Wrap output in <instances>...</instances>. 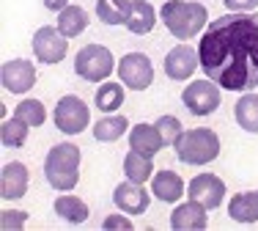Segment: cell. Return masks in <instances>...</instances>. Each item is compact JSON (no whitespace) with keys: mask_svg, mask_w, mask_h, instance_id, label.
Wrapping results in <instances>:
<instances>
[{"mask_svg":"<svg viewBox=\"0 0 258 231\" xmlns=\"http://www.w3.org/2000/svg\"><path fill=\"white\" fill-rule=\"evenodd\" d=\"M28 223V212L22 209H3L0 212V231H22Z\"/></svg>","mask_w":258,"mask_h":231,"instance_id":"obj_30","label":"cell"},{"mask_svg":"<svg viewBox=\"0 0 258 231\" xmlns=\"http://www.w3.org/2000/svg\"><path fill=\"white\" fill-rule=\"evenodd\" d=\"M115 58L102 44H85L75 55V75L88 83H104L115 72Z\"/></svg>","mask_w":258,"mask_h":231,"instance_id":"obj_5","label":"cell"},{"mask_svg":"<svg viewBox=\"0 0 258 231\" xmlns=\"http://www.w3.org/2000/svg\"><path fill=\"white\" fill-rule=\"evenodd\" d=\"M154 157H146L140 154V151L129 149V154L124 157V176L129 182H138V185H146V182H151V176H154Z\"/></svg>","mask_w":258,"mask_h":231,"instance_id":"obj_23","label":"cell"},{"mask_svg":"<svg viewBox=\"0 0 258 231\" xmlns=\"http://www.w3.org/2000/svg\"><path fill=\"white\" fill-rule=\"evenodd\" d=\"M181 102L192 116H212L223 102V88L217 86L214 80H192L187 88L181 91Z\"/></svg>","mask_w":258,"mask_h":231,"instance_id":"obj_7","label":"cell"},{"mask_svg":"<svg viewBox=\"0 0 258 231\" xmlns=\"http://www.w3.org/2000/svg\"><path fill=\"white\" fill-rule=\"evenodd\" d=\"M233 119H236V124L242 127L244 132L258 135V94L244 91L242 99L236 102V107H233Z\"/></svg>","mask_w":258,"mask_h":231,"instance_id":"obj_22","label":"cell"},{"mask_svg":"<svg viewBox=\"0 0 258 231\" xmlns=\"http://www.w3.org/2000/svg\"><path fill=\"white\" fill-rule=\"evenodd\" d=\"M187 196L192 201L204 204L209 212L217 209L220 204L225 201V182L214 174H198L189 179V187H187Z\"/></svg>","mask_w":258,"mask_h":231,"instance_id":"obj_11","label":"cell"},{"mask_svg":"<svg viewBox=\"0 0 258 231\" xmlns=\"http://www.w3.org/2000/svg\"><path fill=\"white\" fill-rule=\"evenodd\" d=\"M176 157L184 165H209L220 157V135L209 127H195V130H184L179 143L173 146Z\"/></svg>","mask_w":258,"mask_h":231,"instance_id":"obj_4","label":"cell"},{"mask_svg":"<svg viewBox=\"0 0 258 231\" xmlns=\"http://www.w3.org/2000/svg\"><path fill=\"white\" fill-rule=\"evenodd\" d=\"M132 0H96V17L104 25H124Z\"/></svg>","mask_w":258,"mask_h":231,"instance_id":"obj_27","label":"cell"},{"mask_svg":"<svg viewBox=\"0 0 258 231\" xmlns=\"http://www.w3.org/2000/svg\"><path fill=\"white\" fill-rule=\"evenodd\" d=\"M113 204H115V209L126 212V215H143L151 206V193L143 185H138V182L124 179L113 190Z\"/></svg>","mask_w":258,"mask_h":231,"instance_id":"obj_12","label":"cell"},{"mask_svg":"<svg viewBox=\"0 0 258 231\" xmlns=\"http://www.w3.org/2000/svg\"><path fill=\"white\" fill-rule=\"evenodd\" d=\"M28 185H30V174H28L25 162L14 160L0 168V198L3 201H20V198H25Z\"/></svg>","mask_w":258,"mask_h":231,"instance_id":"obj_14","label":"cell"},{"mask_svg":"<svg viewBox=\"0 0 258 231\" xmlns=\"http://www.w3.org/2000/svg\"><path fill=\"white\" fill-rule=\"evenodd\" d=\"M102 226L104 228H107V231H115V228H118V231H132L135 228V223L132 220H129V215H126V212H113V215H107V217H104V223H102Z\"/></svg>","mask_w":258,"mask_h":231,"instance_id":"obj_31","label":"cell"},{"mask_svg":"<svg viewBox=\"0 0 258 231\" xmlns=\"http://www.w3.org/2000/svg\"><path fill=\"white\" fill-rule=\"evenodd\" d=\"M41 3H44L47 11H55V14H60V11L69 6V0H41Z\"/></svg>","mask_w":258,"mask_h":231,"instance_id":"obj_33","label":"cell"},{"mask_svg":"<svg viewBox=\"0 0 258 231\" xmlns=\"http://www.w3.org/2000/svg\"><path fill=\"white\" fill-rule=\"evenodd\" d=\"M124 83H113V80H104L99 88H96L94 94V105L96 110L102 113H115L121 110V105H124Z\"/></svg>","mask_w":258,"mask_h":231,"instance_id":"obj_24","label":"cell"},{"mask_svg":"<svg viewBox=\"0 0 258 231\" xmlns=\"http://www.w3.org/2000/svg\"><path fill=\"white\" fill-rule=\"evenodd\" d=\"M28 132L30 124L22 121L20 116H11V119H3V127H0V143L6 149H22L28 143Z\"/></svg>","mask_w":258,"mask_h":231,"instance_id":"obj_26","label":"cell"},{"mask_svg":"<svg viewBox=\"0 0 258 231\" xmlns=\"http://www.w3.org/2000/svg\"><path fill=\"white\" fill-rule=\"evenodd\" d=\"M228 217L233 223H258V190L236 193L228 201Z\"/></svg>","mask_w":258,"mask_h":231,"instance_id":"obj_20","label":"cell"},{"mask_svg":"<svg viewBox=\"0 0 258 231\" xmlns=\"http://www.w3.org/2000/svg\"><path fill=\"white\" fill-rule=\"evenodd\" d=\"M52 121H55V127H58V132H63V135H80V132H85L91 124V110L80 96L66 94V96H60L58 105H55Z\"/></svg>","mask_w":258,"mask_h":231,"instance_id":"obj_6","label":"cell"},{"mask_svg":"<svg viewBox=\"0 0 258 231\" xmlns=\"http://www.w3.org/2000/svg\"><path fill=\"white\" fill-rule=\"evenodd\" d=\"M129 119L121 113H104L99 121H94V138L99 143H115L118 138H124V132H129Z\"/></svg>","mask_w":258,"mask_h":231,"instance_id":"obj_19","label":"cell"},{"mask_svg":"<svg viewBox=\"0 0 258 231\" xmlns=\"http://www.w3.org/2000/svg\"><path fill=\"white\" fill-rule=\"evenodd\" d=\"M157 124V130L162 132V138H165V146H176L179 143V138L184 135V127H181V121L176 119V116H159V119L154 121Z\"/></svg>","mask_w":258,"mask_h":231,"instance_id":"obj_29","label":"cell"},{"mask_svg":"<svg viewBox=\"0 0 258 231\" xmlns=\"http://www.w3.org/2000/svg\"><path fill=\"white\" fill-rule=\"evenodd\" d=\"M184 193H187V185H184V179L176 171H154L151 176V196L157 198V201L162 204H179L184 198Z\"/></svg>","mask_w":258,"mask_h":231,"instance_id":"obj_16","label":"cell"},{"mask_svg":"<svg viewBox=\"0 0 258 231\" xmlns=\"http://www.w3.org/2000/svg\"><path fill=\"white\" fill-rule=\"evenodd\" d=\"M159 20L170 36H176L179 41H189L209 28V11L204 3L195 0H165L159 9Z\"/></svg>","mask_w":258,"mask_h":231,"instance_id":"obj_2","label":"cell"},{"mask_svg":"<svg viewBox=\"0 0 258 231\" xmlns=\"http://www.w3.org/2000/svg\"><path fill=\"white\" fill-rule=\"evenodd\" d=\"M88 28V11L83 6H66L63 11L58 14V30L66 36V39H75L83 30Z\"/></svg>","mask_w":258,"mask_h":231,"instance_id":"obj_25","label":"cell"},{"mask_svg":"<svg viewBox=\"0 0 258 231\" xmlns=\"http://www.w3.org/2000/svg\"><path fill=\"white\" fill-rule=\"evenodd\" d=\"M201 69L223 91L258 88V14L228 11L209 22L198 41Z\"/></svg>","mask_w":258,"mask_h":231,"instance_id":"obj_1","label":"cell"},{"mask_svg":"<svg viewBox=\"0 0 258 231\" xmlns=\"http://www.w3.org/2000/svg\"><path fill=\"white\" fill-rule=\"evenodd\" d=\"M157 17H159V11L149 3V0H132V9H129V17H126L124 25H126L129 33L146 36V33H151V30H154Z\"/></svg>","mask_w":258,"mask_h":231,"instance_id":"obj_18","label":"cell"},{"mask_svg":"<svg viewBox=\"0 0 258 231\" xmlns=\"http://www.w3.org/2000/svg\"><path fill=\"white\" fill-rule=\"evenodd\" d=\"M14 116H20V119L28 121L30 127H41L47 121V107H44V102H39V99H22L20 105L14 107Z\"/></svg>","mask_w":258,"mask_h":231,"instance_id":"obj_28","label":"cell"},{"mask_svg":"<svg viewBox=\"0 0 258 231\" xmlns=\"http://www.w3.org/2000/svg\"><path fill=\"white\" fill-rule=\"evenodd\" d=\"M33 55L39 64L44 66H52V64H60L69 52V39L58 30V25H41L39 30L33 33Z\"/></svg>","mask_w":258,"mask_h":231,"instance_id":"obj_8","label":"cell"},{"mask_svg":"<svg viewBox=\"0 0 258 231\" xmlns=\"http://www.w3.org/2000/svg\"><path fill=\"white\" fill-rule=\"evenodd\" d=\"M209 226V209L198 201H184L170 212V228L173 231H204Z\"/></svg>","mask_w":258,"mask_h":231,"instance_id":"obj_15","label":"cell"},{"mask_svg":"<svg viewBox=\"0 0 258 231\" xmlns=\"http://www.w3.org/2000/svg\"><path fill=\"white\" fill-rule=\"evenodd\" d=\"M126 138H129V149L140 151L146 157H157L165 149V138L157 130V124H135L126 132Z\"/></svg>","mask_w":258,"mask_h":231,"instance_id":"obj_17","label":"cell"},{"mask_svg":"<svg viewBox=\"0 0 258 231\" xmlns=\"http://www.w3.org/2000/svg\"><path fill=\"white\" fill-rule=\"evenodd\" d=\"M36 80H39V72H36V64L28 58H14L0 66V83L9 94H28L36 86Z\"/></svg>","mask_w":258,"mask_h":231,"instance_id":"obj_10","label":"cell"},{"mask_svg":"<svg viewBox=\"0 0 258 231\" xmlns=\"http://www.w3.org/2000/svg\"><path fill=\"white\" fill-rule=\"evenodd\" d=\"M195 69H201V58H198V50H192L189 44H176L165 55V75L176 83L189 80L195 75Z\"/></svg>","mask_w":258,"mask_h":231,"instance_id":"obj_13","label":"cell"},{"mask_svg":"<svg viewBox=\"0 0 258 231\" xmlns=\"http://www.w3.org/2000/svg\"><path fill=\"white\" fill-rule=\"evenodd\" d=\"M80 162L83 151L75 143H58L47 151L44 157V176L47 185L55 187L58 193H72L80 182Z\"/></svg>","mask_w":258,"mask_h":231,"instance_id":"obj_3","label":"cell"},{"mask_svg":"<svg viewBox=\"0 0 258 231\" xmlns=\"http://www.w3.org/2000/svg\"><path fill=\"white\" fill-rule=\"evenodd\" d=\"M223 6L228 11H255L258 0H223Z\"/></svg>","mask_w":258,"mask_h":231,"instance_id":"obj_32","label":"cell"},{"mask_svg":"<svg viewBox=\"0 0 258 231\" xmlns=\"http://www.w3.org/2000/svg\"><path fill=\"white\" fill-rule=\"evenodd\" d=\"M52 209H55V215H58L60 220L72 223V226H77V223H85V220H88V215H91L88 204H85L83 198L72 196V193H63V196L55 198Z\"/></svg>","mask_w":258,"mask_h":231,"instance_id":"obj_21","label":"cell"},{"mask_svg":"<svg viewBox=\"0 0 258 231\" xmlns=\"http://www.w3.org/2000/svg\"><path fill=\"white\" fill-rule=\"evenodd\" d=\"M115 72H118L121 83L129 91H146L154 83V64H151V58L146 52H126L118 61Z\"/></svg>","mask_w":258,"mask_h":231,"instance_id":"obj_9","label":"cell"}]
</instances>
